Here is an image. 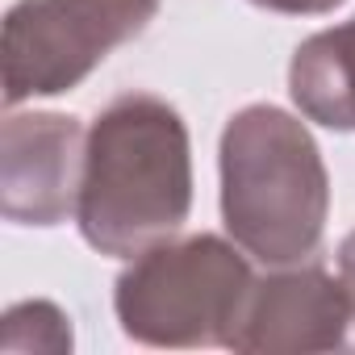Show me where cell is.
Listing matches in <instances>:
<instances>
[{
    "label": "cell",
    "mask_w": 355,
    "mask_h": 355,
    "mask_svg": "<svg viewBox=\"0 0 355 355\" xmlns=\"http://www.w3.org/2000/svg\"><path fill=\"white\" fill-rule=\"evenodd\" d=\"M84 142L67 113H9L0 125V214L13 226H59L76 214Z\"/></svg>",
    "instance_id": "cell-4"
},
{
    "label": "cell",
    "mask_w": 355,
    "mask_h": 355,
    "mask_svg": "<svg viewBox=\"0 0 355 355\" xmlns=\"http://www.w3.org/2000/svg\"><path fill=\"white\" fill-rule=\"evenodd\" d=\"M251 288L255 276L234 239H163L117 276L113 313L142 347H230Z\"/></svg>",
    "instance_id": "cell-3"
},
{
    "label": "cell",
    "mask_w": 355,
    "mask_h": 355,
    "mask_svg": "<svg viewBox=\"0 0 355 355\" xmlns=\"http://www.w3.org/2000/svg\"><path fill=\"white\" fill-rule=\"evenodd\" d=\"M59 9L113 51L146 30V21L159 13V0H59Z\"/></svg>",
    "instance_id": "cell-8"
},
{
    "label": "cell",
    "mask_w": 355,
    "mask_h": 355,
    "mask_svg": "<svg viewBox=\"0 0 355 355\" xmlns=\"http://www.w3.org/2000/svg\"><path fill=\"white\" fill-rule=\"evenodd\" d=\"M71 343H76L71 318L51 301H21L5 313V326H0V351L5 355H26V351L67 355Z\"/></svg>",
    "instance_id": "cell-7"
},
{
    "label": "cell",
    "mask_w": 355,
    "mask_h": 355,
    "mask_svg": "<svg viewBox=\"0 0 355 355\" xmlns=\"http://www.w3.org/2000/svg\"><path fill=\"white\" fill-rule=\"evenodd\" d=\"M193 209V142L167 101L125 92L109 101L84 142L76 226L113 259L175 239Z\"/></svg>",
    "instance_id": "cell-1"
},
{
    "label": "cell",
    "mask_w": 355,
    "mask_h": 355,
    "mask_svg": "<svg viewBox=\"0 0 355 355\" xmlns=\"http://www.w3.org/2000/svg\"><path fill=\"white\" fill-rule=\"evenodd\" d=\"M251 5L268 13H288V17H318V13H334L347 0H251Z\"/></svg>",
    "instance_id": "cell-9"
},
{
    "label": "cell",
    "mask_w": 355,
    "mask_h": 355,
    "mask_svg": "<svg viewBox=\"0 0 355 355\" xmlns=\"http://www.w3.org/2000/svg\"><path fill=\"white\" fill-rule=\"evenodd\" d=\"M288 96L305 121L355 134V17L305 38L293 51Z\"/></svg>",
    "instance_id": "cell-6"
},
{
    "label": "cell",
    "mask_w": 355,
    "mask_h": 355,
    "mask_svg": "<svg viewBox=\"0 0 355 355\" xmlns=\"http://www.w3.org/2000/svg\"><path fill=\"white\" fill-rule=\"evenodd\" d=\"M222 222L268 268L318 255L330 214V175L309 125L276 105H247L222 130Z\"/></svg>",
    "instance_id": "cell-2"
},
{
    "label": "cell",
    "mask_w": 355,
    "mask_h": 355,
    "mask_svg": "<svg viewBox=\"0 0 355 355\" xmlns=\"http://www.w3.org/2000/svg\"><path fill=\"white\" fill-rule=\"evenodd\" d=\"M338 280H343V288H347V301H351V343L347 347H355V230L343 239V247H338Z\"/></svg>",
    "instance_id": "cell-10"
},
{
    "label": "cell",
    "mask_w": 355,
    "mask_h": 355,
    "mask_svg": "<svg viewBox=\"0 0 355 355\" xmlns=\"http://www.w3.org/2000/svg\"><path fill=\"white\" fill-rule=\"evenodd\" d=\"M351 343V301L326 268H288L255 280L230 334L239 355H305Z\"/></svg>",
    "instance_id": "cell-5"
}]
</instances>
